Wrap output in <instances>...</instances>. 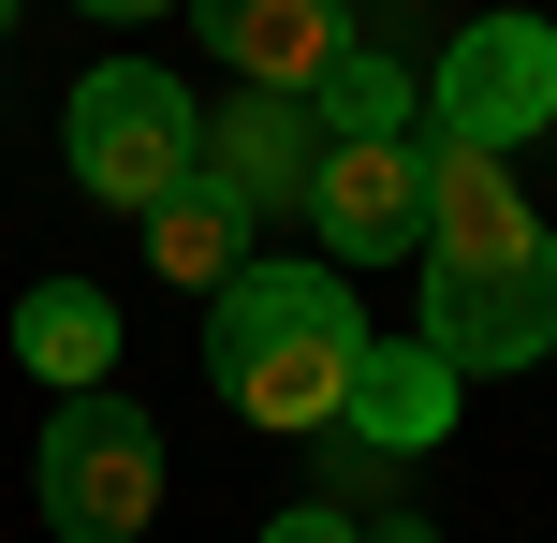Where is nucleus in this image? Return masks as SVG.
Segmentation results:
<instances>
[{"label":"nucleus","instance_id":"1","mask_svg":"<svg viewBox=\"0 0 557 543\" xmlns=\"http://www.w3.org/2000/svg\"><path fill=\"white\" fill-rule=\"evenodd\" d=\"M206 382H221L235 427L294 441V456L352 441V397H367L352 280H337V264H235V280L206 294Z\"/></svg>","mask_w":557,"mask_h":543},{"label":"nucleus","instance_id":"2","mask_svg":"<svg viewBox=\"0 0 557 543\" xmlns=\"http://www.w3.org/2000/svg\"><path fill=\"white\" fill-rule=\"evenodd\" d=\"M29 485H45V529L59 543H133L147 515H162V411H147L133 382L59 397L45 441H29Z\"/></svg>","mask_w":557,"mask_h":543},{"label":"nucleus","instance_id":"3","mask_svg":"<svg viewBox=\"0 0 557 543\" xmlns=\"http://www.w3.org/2000/svg\"><path fill=\"white\" fill-rule=\"evenodd\" d=\"M59 147H74V192L88 206H162L176 176H191V147H206V103L176 74H147V59H103V74L59 103Z\"/></svg>","mask_w":557,"mask_h":543},{"label":"nucleus","instance_id":"4","mask_svg":"<svg viewBox=\"0 0 557 543\" xmlns=\"http://www.w3.org/2000/svg\"><path fill=\"white\" fill-rule=\"evenodd\" d=\"M425 353H441L455 382H470V368H543V353H557V235L425 250Z\"/></svg>","mask_w":557,"mask_h":543},{"label":"nucleus","instance_id":"5","mask_svg":"<svg viewBox=\"0 0 557 543\" xmlns=\"http://www.w3.org/2000/svg\"><path fill=\"white\" fill-rule=\"evenodd\" d=\"M425 133L441 147H529V133H557V29L543 15H470L441 45V74H425Z\"/></svg>","mask_w":557,"mask_h":543},{"label":"nucleus","instance_id":"6","mask_svg":"<svg viewBox=\"0 0 557 543\" xmlns=\"http://www.w3.org/2000/svg\"><path fill=\"white\" fill-rule=\"evenodd\" d=\"M308 235H323L337 280L425 250V133H323V162H308Z\"/></svg>","mask_w":557,"mask_h":543},{"label":"nucleus","instance_id":"7","mask_svg":"<svg viewBox=\"0 0 557 543\" xmlns=\"http://www.w3.org/2000/svg\"><path fill=\"white\" fill-rule=\"evenodd\" d=\"M308 162H323L308 88H235V103L206 118V147H191V176H206V192H235L250 221H308Z\"/></svg>","mask_w":557,"mask_h":543},{"label":"nucleus","instance_id":"8","mask_svg":"<svg viewBox=\"0 0 557 543\" xmlns=\"http://www.w3.org/2000/svg\"><path fill=\"white\" fill-rule=\"evenodd\" d=\"M176 15L206 29V59H221L235 88H308L352 29H337V0H176Z\"/></svg>","mask_w":557,"mask_h":543},{"label":"nucleus","instance_id":"9","mask_svg":"<svg viewBox=\"0 0 557 543\" xmlns=\"http://www.w3.org/2000/svg\"><path fill=\"white\" fill-rule=\"evenodd\" d=\"M15 353H29V382L88 397V382H117V309H103L88 280H29V294H15Z\"/></svg>","mask_w":557,"mask_h":543},{"label":"nucleus","instance_id":"10","mask_svg":"<svg viewBox=\"0 0 557 543\" xmlns=\"http://www.w3.org/2000/svg\"><path fill=\"white\" fill-rule=\"evenodd\" d=\"M455 427V368H441V353H396V338H367V397H352V441H367V456H425V441H441Z\"/></svg>","mask_w":557,"mask_h":543},{"label":"nucleus","instance_id":"11","mask_svg":"<svg viewBox=\"0 0 557 543\" xmlns=\"http://www.w3.org/2000/svg\"><path fill=\"white\" fill-rule=\"evenodd\" d=\"M235 235H250V206L206 192V176H176V192L147 206V264H162V280H191V294H221V280H235Z\"/></svg>","mask_w":557,"mask_h":543},{"label":"nucleus","instance_id":"12","mask_svg":"<svg viewBox=\"0 0 557 543\" xmlns=\"http://www.w3.org/2000/svg\"><path fill=\"white\" fill-rule=\"evenodd\" d=\"M308 118H323V133H411L425 103H411V74H396L382 45H337L323 74H308Z\"/></svg>","mask_w":557,"mask_h":543},{"label":"nucleus","instance_id":"13","mask_svg":"<svg viewBox=\"0 0 557 543\" xmlns=\"http://www.w3.org/2000/svg\"><path fill=\"white\" fill-rule=\"evenodd\" d=\"M264 543H367V515H337V499H294V515H264Z\"/></svg>","mask_w":557,"mask_h":543},{"label":"nucleus","instance_id":"14","mask_svg":"<svg viewBox=\"0 0 557 543\" xmlns=\"http://www.w3.org/2000/svg\"><path fill=\"white\" fill-rule=\"evenodd\" d=\"M74 15H103V29H133V15H176V0H74Z\"/></svg>","mask_w":557,"mask_h":543},{"label":"nucleus","instance_id":"15","mask_svg":"<svg viewBox=\"0 0 557 543\" xmlns=\"http://www.w3.org/2000/svg\"><path fill=\"white\" fill-rule=\"evenodd\" d=\"M0 29H15V0H0Z\"/></svg>","mask_w":557,"mask_h":543}]
</instances>
